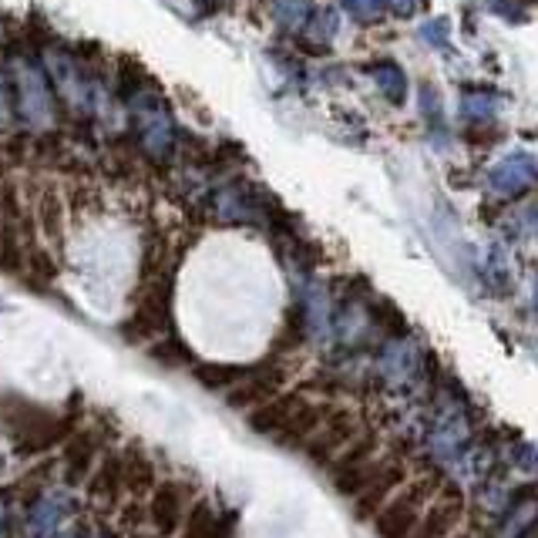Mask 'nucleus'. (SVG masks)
Listing matches in <instances>:
<instances>
[{"label":"nucleus","instance_id":"obj_17","mask_svg":"<svg viewBox=\"0 0 538 538\" xmlns=\"http://www.w3.org/2000/svg\"><path fill=\"white\" fill-rule=\"evenodd\" d=\"M367 71H370V78H374V85L380 88V95L391 101V105L401 108L404 101H407V74H404L401 64L391 61V58H384V61L370 64Z\"/></svg>","mask_w":538,"mask_h":538},{"label":"nucleus","instance_id":"obj_7","mask_svg":"<svg viewBox=\"0 0 538 538\" xmlns=\"http://www.w3.org/2000/svg\"><path fill=\"white\" fill-rule=\"evenodd\" d=\"M360 434V421L354 411H347V407H330V414L320 421V428L310 434V441L303 444V454L313 461V465H323L327 468L337 454L347 448L350 441H354Z\"/></svg>","mask_w":538,"mask_h":538},{"label":"nucleus","instance_id":"obj_18","mask_svg":"<svg viewBox=\"0 0 538 538\" xmlns=\"http://www.w3.org/2000/svg\"><path fill=\"white\" fill-rule=\"evenodd\" d=\"M246 374H249V367H243V364H196L192 367L196 384L206 387V391H216V394H229Z\"/></svg>","mask_w":538,"mask_h":538},{"label":"nucleus","instance_id":"obj_29","mask_svg":"<svg viewBox=\"0 0 538 538\" xmlns=\"http://www.w3.org/2000/svg\"><path fill=\"white\" fill-rule=\"evenodd\" d=\"M374 320H377L387 333H391V337H404V333H407V323H404V317H401V310H397V306H391L387 300L377 303Z\"/></svg>","mask_w":538,"mask_h":538},{"label":"nucleus","instance_id":"obj_9","mask_svg":"<svg viewBox=\"0 0 538 538\" xmlns=\"http://www.w3.org/2000/svg\"><path fill=\"white\" fill-rule=\"evenodd\" d=\"M286 384V367L283 364H253L249 374L239 380L233 391L226 394V404L236 411H253V407L273 401Z\"/></svg>","mask_w":538,"mask_h":538},{"label":"nucleus","instance_id":"obj_25","mask_svg":"<svg viewBox=\"0 0 538 538\" xmlns=\"http://www.w3.org/2000/svg\"><path fill=\"white\" fill-rule=\"evenodd\" d=\"M421 118L428 125V132L441 135L444 132V108H441V95L434 85H421Z\"/></svg>","mask_w":538,"mask_h":538},{"label":"nucleus","instance_id":"obj_34","mask_svg":"<svg viewBox=\"0 0 538 538\" xmlns=\"http://www.w3.org/2000/svg\"><path fill=\"white\" fill-rule=\"evenodd\" d=\"M535 303H538V286H535Z\"/></svg>","mask_w":538,"mask_h":538},{"label":"nucleus","instance_id":"obj_33","mask_svg":"<svg viewBox=\"0 0 538 538\" xmlns=\"http://www.w3.org/2000/svg\"><path fill=\"white\" fill-rule=\"evenodd\" d=\"M518 538H538V525H532V528H525V532H522V535H518Z\"/></svg>","mask_w":538,"mask_h":538},{"label":"nucleus","instance_id":"obj_1","mask_svg":"<svg viewBox=\"0 0 538 538\" xmlns=\"http://www.w3.org/2000/svg\"><path fill=\"white\" fill-rule=\"evenodd\" d=\"M0 421H4V431L11 434L17 454H44L74 434V421L68 414H58L17 394L0 401Z\"/></svg>","mask_w":538,"mask_h":538},{"label":"nucleus","instance_id":"obj_14","mask_svg":"<svg viewBox=\"0 0 538 538\" xmlns=\"http://www.w3.org/2000/svg\"><path fill=\"white\" fill-rule=\"evenodd\" d=\"M85 491L95 505H115L125 495V475H122V454H101V461L85 481Z\"/></svg>","mask_w":538,"mask_h":538},{"label":"nucleus","instance_id":"obj_31","mask_svg":"<svg viewBox=\"0 0 538 538\" xmlns=\"http://www.w3.org/2000/svg\"><path fill=\"white\" fill-rule=\"evenodd\" d=\"M485 4L491 7V14L505 17V21H512V24H522V21H525L522 0H485Z\"/></svg>","mask_w":538,"mask_h":538},{"label":"nucleus","instance_id":"obj_24","mask_svg":"<svg viewBox=\"0 0 538 538\" xmlns=\"http://www.w3.org/2000/svg\"><path fill=\"white\" fill-rule=\"evenodd\" d=\"M303 337H306V313L300 310V306H293V310L286 313V320H283L280 337H276V350H293V347H300Z\"/></svg>","mask_w":538,"mask_h":538},{"label":"nucleus","instance_id":"obj_5","mask_svg":"<svg viewBox=\"0 0 538 538\" xmlns=\"http://www.w3.org/2000/svg\"><path fill=\"white\" fill-rule=\"evenodd\" d=\"M377 434L367 431V434H357L354 441L343 448L337 458L330 461L327 471H330V485L333 491H340V495L354 498L360 488H364V481L374 475V468L380 465L377 458Z\"/></svg>","mask_w":538,"mask_h":538},{"label":"nucleus","instance_id":"obj_20","mask_svg":"<svg viewBox=\"0 0 538 538\" xmlns=\"http://www.w3.org/2000/svg\"><path fill=\"white\" fill-rule=\"evenodd\" d=\"M148 357L155 364L169 367V370H179V367H196V354L189 350V343L179 340V337H162L148 347Z\"/></svg>","mask_w":538,"mask_h":538},{"label":"nucleus","instance_id":"obj_12","mask_svg":"<svg viewBox=\"0 0 538 538\" xmlns=\"http://www.w3.org/2000/svg\"><path fill=\"white\" fill-rule=\"evenodd\" d=\"M185 505H189V488L182 481H162L152 491V502H148V518H152L155 532L162 538L179 532L185 525Z\"/></svg>","mask_w":538,"mask_h":538},{"label":"nucleus","instance_id":"obj_8","mask_svg":"<svg viewBox=\"0 0 538 538\" xmlns=\"http://www.w3.org/2000/svg\"><path fill=\"white\" fill-rule=\"evenodd\" d=\"M407 485V468L401 458H380V465L374 468V475L364 481V488L354 495V518L357 522H367L374 518L380 508H384L391 498Z\"/></svg>","mask_w":538,"mask_h":538},{"label":"nucleus","instance_id":"obj_26","mask_svg":"<svg viewBox=\"0 0 538 538\" xmlns=\"http://www.w3.org/2000/svg\"><path fill=\"white\" fill-rule=\"evenodd\" d=\"M27 269H31V283L37 286H51L54 276H58V263L48 249H31L27 253Z\"/></svg>","mask_w":538,"mask_h":538},{"label":"nucleus","instance_id":"obj_35","mask_svg":"<svg viewBox=\"0 0 538 538\" xmlns=\"http://www.w3.org/2000/svg\"><path fill=\"white\" fill-rule=\"evenodd\" d=\"M454 538H468V535H454Z\"/></svg>","mask_w":538,"mask_h":538},{"label":"nucleus","instance_id":"obj_2","mask_svg":"<svg viewBox=\"0 0 538 538\" xmlns=\"http://www.w3.org/2000/svg\"><path fill=\"white\" fill-rule=\"evenodd\" d=\"M128 108H132V122L138 132V145L152 162H165L175 148V125H172V111L165 105L159 88H138L132 98H128Z\"/></svg>","mask_w":538,"mask_h":538},{"label":"nucleus","instance_id":"obj_28","mask_svg":"<svg viewBox=\"0 0 538 538\" xmlns=\"http://www.w3.org/2000/svg\"><path fill=\"white\" fill-rule=\"evenodd\" d=\"M343 11H347L360 24H374V21L384 17L387 0H343Z\"/></svg>","mask_w":538,"mask_h":538},{"label":"nucleus","instance_id":"obj_4","mask_svg":"<svg viewBox=\"0 0 538 538\" xmlns=\"http://www.w3.org/2000/svg\"><path fill=\"white\" fill-rule=\"evenodd\" d=\"M169 327H172V280L162 273L159 280L145 286L132 317L122 323V337L128 343H145V340L162 337Z\"/></svg>","mask_w":538,"mask_h":538},{"label":"nucleus","instance_id":"obj_23","mask_svg":"<svg viewBox=\"0 0 538 538\" xmlns=\"http://www.w3.org/2000/svg\"><path fill=\"white\" fill-rule=\"evenodd\" d=\"M37 222H41V229L48 233L51 239L61 236V222H64V202L54 189L44 192L41 199H37Z\"/></svg>","mask_w":538,"mask_h":538},{"label":"nucleus","instance_id":"obj_30","mask_svg":"<svg viewBox=\"0 0 538 538\" xmlns=\"http://www.w3.org/2000/svg\"><path fill=\"white\" fill-rule=\"evenodd\" d=\"M421 41H428L431 48H448V21L444 17H434V21L421 24Z\"/></svg>","mask_w":538,"mask_h":538},{"label":"nucleus","instance_id":"obj_21","mask_svg":"<svg viewBox=\"0 0 538 538\" xmlns=\"http://www.w3.org/2000/svg\"><path fill=\"white\" fill-rule=\"evenodd\" d=\"M269 11L286 31H303L313 17V0H269Z\"/></svg>","mask_w":538,"mask_h":538},{"label":"nucleus","instance_id":"obj_13","mask_svg":"<svg viewBox=\"0 0 538 538\" xmlns=\"http://www.w3.org/2000/svg\"><path fill=\"white\" fill-rule=\"evenodd\" d=\"M101 461V441L91 431H74L61 444V475L68 485H85L88 475Z\"/></svg>","mask_w":538,"mask_h":538},{"label":"nucleus","instance_id":"obj_32","mask_svg":"<svg viewBox=\"0 0 538 538\" xmlns=\"http://www.w3.org/2000/svg\"><path fill=\"white\" fill-rule=\"evenodd\" d=\"M387 4H391V11L397 17H411L414 7H417V0H387Z\"/></svg>","mask_w":538,"mask_h":538},{"label":"nucleus","instance_id":"obj_15","mask_svg":"<svg viewBox=\"0 0 538 538\" xmlns=\"http://www.w3.org/2000/svg\"><path fill=\"white\" fill-rule=\"evenodd\" d=\"M300 401H303V394H276L273 401L253 407V411L246 414L249 431L263 434V438H276V434L290 424V417L296 407H300Z\"/></svg>","mask_w":538,"mask_h":538},{"label":"nucleus","instance_id":"obj_3","mask_svg":"<svg viewBox=\"0 0 538 538\" xmlns=\"http://www.w3.org/2000/svg\"><path fill=\"white\" fill-rule=\"evenodd\" d=\"M438 495L434 491V481H414V485H404L397 495L374 515V532L377 538H411L414 528L421 525V515L428 508L431 498Z\"/></svg>","mask_w":538,"mask_h":538},{"label":"nucleus","instance_id":"obj_11","mask_svg":"<svg viewBox=\"0 0 538 538\" xmlns=\"http://www.w3.org/2000/svg\"><path fill=\"white\" fill-rule=\"evenodd\" d=\"M488 185H491V192L502 199L525 196L528 189L538 185V159L528 152H508L505 159H498L491 165Z\"/></svg>","mask_w":538,"mask_h":538},{"label":"nucleus","instance_id":"obj_10","mask_svg":"<svg viewBox=\"0 0 538 538\" xmlns=\"http://www.w3.org/2000/svg\"><path fill=\"white\" fill-rule=\"evenodd\" d=\"M461 518H465V495L458 485H444L424 508L421 525L414 528L411 538H454Z\"/></svg>","mask_w":538,"mask_h":538},{"label":"nucleus","instance_id":"obj_16","mask_svg":"<svg viewBox=\"0 0 538 538\" xmlns=\"http://www.w3.org/2000/svg\"><path fill=\"white\" fill-rule=\"evenodd\" d=\"M122 475L128 495H148V491L159 488V468L142 444H128L122 451Z\"/></svg>","mask_w":538,"mask_h":538},{"label":"nucleus","instance_id":"obj_22","mask_svg":"<svg viewBox=\"0 0 538 538\" xmlns=\"http://www.w3.org/2000/svg\"><path fill=\"white\" fill-rule=\"evenodd\" d=\"M182 528H185L182 538H219L222 535V522H219L216 512H212L206 502H199L189 515H185V525Z\"/></svg>","mask_w":538,"mask_h":538},{"label":"nucleus","instance_id":"obj_19","mask_svg":"<svg viewBox=\"0 0 538 538\" xmlns=\"http://www.w3.org/2000/svg\"><path fill=\"white\" fill-rule=\"evenodd\" d=\"M502 111V95L491 88H465L461 91V115L475 125H485Z\"/></svg>","mask_w":538,"mask_h":538},{"label":"nucleus","instance_id":"obj_6","mask_svg":"<svg viewBox=\"0 0 538 538\" xmlns=\"http://www.w3.org/2000/svg\"><path fill=\"white\" fill-rule=\"evenodd\" d=\"M7 74H11L14 85V105L21 111L24 122L31 125H48L51 122V91L48 81H44L41 68L24 58V54H11V64H7Z\"/></svg>","mask_w":538,"mask_h":538},{"label":"nucleus","instance_id":"obj_27","mask_svg":"<svg viewBox=\"0 0 538 538\" xmlns=\"http://www.w3.org/2000/svg\"><path fill=\"white\" fill-rule=\"evenodd\" d=\"M306 31H310V34H317L320 41H323V48H327V41H330V37L340 31V14L333 11V7H320V11H313L310 24H306Z\"/></svg>","mask_w":538,"mask_h":538}]
</instances>
